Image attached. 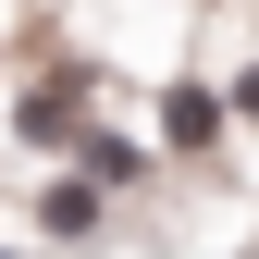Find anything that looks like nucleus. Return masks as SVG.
<instances>
[{
    "mask_svg": "<svg viewBox=\"0 0 259 259\" xmlns=\"http://www.w3.org/2000/svg\"><path fill=\"white\" fill-rule=\"evenodd\" d=\"M160 136H173V148H210L222 136V99H210V87H173V99H160Z\"/></svg>",
    "mask_w": 259,
    "mask_h": 259,
    "instance_id": "1",
    "label": "nucleus"
}]
</instances>
